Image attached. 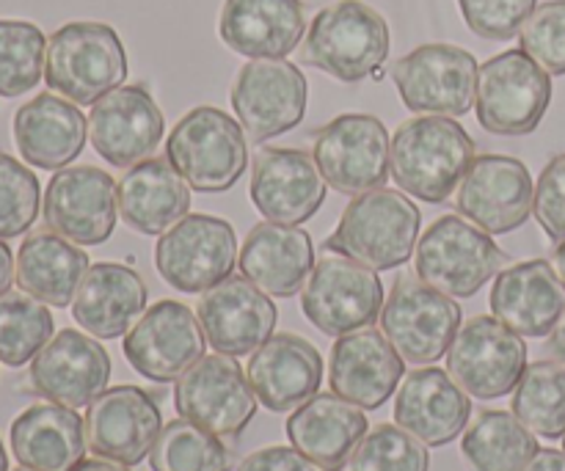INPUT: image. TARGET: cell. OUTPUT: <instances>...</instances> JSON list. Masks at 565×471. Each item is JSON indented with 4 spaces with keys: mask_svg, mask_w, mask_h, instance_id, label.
Segmentation results:
<instances>
[{
    "mask_svg": "<svg viewBox=\"0 0 565 471\" xmlns=\"http://www.w3.org/2000/svg\"><path fill=\"white\" fill-rule=\"evenodd\" d=\"M475 160V141L450 116H414L390 141V174L401 191L441 204L461 185Z\"/></svg>",
    "mask_w": 565,
    "mask_h": 471,
    "instance_id": "cell-1",
    "label": "cell"
},
{
    "mask_svg": "<svg viewBox=\"0 0 565 471\" xmlns=\"http://www.w3.org/2000/svg\"><path fill=\"white\" fill-rule=\"evenodd\" d=\"M419 226L423 215L412 199L379 188L348 204L337 229L323 240V248L373 270H395L412 259Z\"/></svg>",
    "mask_w": 565,
    "mask_h": 471,
    "instance_id": "cell-2",
    "label": "cell"
},
{
    "mask_svg": "<svg viewBox=\"0 0 565 471\" xmlns=\"http://www.w3.org/2000/svg\"><path fill=\"white\" fill-rule=\"evenodd\" d=\"M301 58L342 83L381 77L390 58V25L364 0H337L315 14Z\"/></svg>",
    "mask_w": 565,
    "mask_h": 471,
    "instance_id": "cell-3",
    "label": "cell"
},
{
    "mask_svg": "<svg viewBox=\"0 0 565 471\" xmlns=\"http://www.w3.org/2000/svg\"><path fill=\"white\" fill-rule=\"evenodd\" d=\"M127 53L105 22H66L50 36L44 81L75 105H94L127 81Z\"/></svg>",
    "mask_w": 565,
    "mask_h": 471,
    "instance_id": "cell-4",
    "label": "cell"
},
{
    "mask_svg": "<svg viewBox=\"0 0 565 471\" xmlns=\"http://www.w3.org/2000/svg\"><path fill=\"white\" fill-rule=\"evenodd\" d=\"M241 121L213 105L188 110L166 141V160L199 193L235 188L248 165V147Z\"/></svg>",
    "mask_w": 565,
    "mask_h": 471,
    "instance_id": "cell-5",
    "label": "cell"
},
{
    "mask_svg": "<svg viewBox=\"0 0 565 471\" xmlns=\"http://www.w3.org/2000/svg\"><path fill=\"white\" fill-rule=\"evenodd\" d=\"M511 257L486 235L480 226L467 224L458 215L434 221L417 246L414 270L425 285L450 298H472L489 285Z\"/></svg>",
    "mask_w": 565,
    "mask_h": 471,
    "instance_id": "cell-6",
    "label": "cell"
},
{
    "mask_svg": "<svg viewBox=\"0 0 565 471\" xmlns=\"http://www.w3.org/2000/svg\"><path fill=\"white\" fill-rule=\"evenodd\" d=\"M552 103V75L522 47L505 50L478 72V121L491 136H530Z\"/></svg>",
    "mask_w": 565,
    "mask_h": 471,
    "instance_id": "cell-7",
    "label": "cell"
},
{
    "mask_svg": "<svg viewBox=\"0 0 565 471\" xmlns=\"http://www.w3.org/2000/svg\"><path fill=\"white\" fill-rule=\"evenodd\" d=\"M461 314L450 296L425 285L419 276H401L381 309V329L403 362L425 367L447 356L461 331Z\"/></svg>",
    "mask_w": 565,
    "mask_h": 471,
    "instance_id": "cell-8",
    "label": "cell"
},
{
    "mask_svg": "<svg viewBox=\"0 0 565 471\" xmlns=\"http://www.w3.org/2000/svg\"><path fill=\"white\" fill-rule=\"evenodd\" d=\"M390 141L379 116L342 114L312 132V158L326 185L345 196H362L384 188Z\"/></svg>",
    "mask_w": 565,
    "mask_h": 471,
    "instance_id": "cell-9",
    "label": "cell"
},
{
    "mask_svg": "<svg viewBox=\"0 0 565 471\" xmlns=\"http://www.w3.org/2000/svg\"><path fill=\"white\" fill-rule=\"evenodd\" d=\"M237 265V235L215 215H185L154 246V268L174 290L196 296L226 281Z\"/></svg>",
    "mask_w": 565,
    "mask_h": 471,
    "instance_id": "cell-10",
    "label": "cell"
},
{
    "mask_svg": "<svg viewBox=\"0 0 565 471\" xmlns=\"http://www.w3.org/2000/svg\"><path fill=\"white\" fill-rule=\"evenodd\" d=\"M478 58L456 44H423L395 61L392 81L414 114L467 116L478 97Z\"/></svg>",
    "mask_w": 565,
    "mask_h": 471,
    "instance_id": "cell-11",
    "label": "cell"
},
{
    "mask_svg": "<svg viewBox=\"0 0 565 471\" xmlns=\"http://www.w3.org/2000/svg\"><path fill=\"white\" fill-rule=\"evenodd\" d=\"M301 309L309 323L326 336H345L381 318L384 285L367 265L326 254L309 274Z\"/></svg>",
    "mask_w": 565,
    "mask_h": 471,
    "instance_id": "cell-12",
    "label": "cell"
},
{
    "mask_svg": "<svg viewBox=\"0 0 565 471\" xmlns=\"http://www.w3.org/2000/svg\"><path fill=\"white\" fill-rule=\"evenodd\" d=\"M527 370V345L497 318H472L447 351V373L469 397L500 400Z\"/></svg>",
    "mask_w": 565,
    "mask_h": 471,
    "instance_id": "cell-13",
    "label": "cell"
},
{
    "mask_svg": "<svg viewBox=\"0 0 565 471\" xmlns=\"http://www.w3.org/2000/svg\"><path fill=\"white\" fill-rule=\"evenodd\" d=\"M230 99L243 130L263 143L301 125L309 83L287 58H254L237 72Z\"/></svg>",
    "mask_w": 565,
    "mask_h": 471,
    "instance_id": "cell-14",
    "label": "cell"
},
{
    "mask_svg": "<svg viewBox=\"0 0 565 471\" xmlns=\"http://www.w3.org/2000/svg\"><path fill=\"white\" fill-rule=\"evenodd\" d=\"M257 403L248 375L235 356L224 353L199 358L174 386L177 414L221 439L241 436L257 414Z\"/></svg>",
    "mask_w": 565,
    "mask_h": 471,
    "instance_id": "cell-15",
    "label": "cell"
},
{
    "mask_svg": "<svg viewBox=\"0 0 565 471\" xmlns=\"http://www.w3.org/2000/svg\"><path fill=\"white\" fill-rule=\"evenodd\" d=\"M204 347L207 336L199 314L180 301H158L125 336L130 367L158 384L180 381L199 358H204Z\"/></svg>",
    "mask_w": 565,
    "mask_h": 471,
    "instance_id": "cell-16",
    "label": "cell"
},
{
    "mask_svg": "<svg viewBox=\"0 0 565 471\" xmlns=\"http://www.w3.org/2000/svg\"><path fill=\"white\" fill-rule=\"evenodd\" d=\"M535 182L527 165L511 154H480L458 185V213L486 235H508L527 224Z\"/></svg>",
    "mask_w": 565,
    "mask_h": 471,
    "instance_id": "cell-17",
    "label": "cell"
},
{
    "mask_svg": "<svg viewBox=\"0 0 565 471\" xmlns=\"http://www.w3.org/2000/svg\"><path fill=\"white\" fill-rule=\"evenodd\" d=\"M44 224L75 246H99L116 229V180L97 165H72L53 174L44 191Z\"/></svg>",
    "mask_w": 565,
    "mask_h": 471,
    "instance_id": "cell-18",
    "label": "cell"
},
{
    "mask_svg": "<svg viewBox=\"0 0 565 471\" xmlns=\"http://www.w3.org/2000/svg\"><path fill=\"white\" fill-rule=\"evenodd\" d=\"M88 450L121 467H138L152 452L163 417L158 403L141 386L105 389L86 411Z\"/></svg>",
    "mask_w": 565,
    "mask_h": 471,
    "instance_id": "cell-19",
    "label": "cell"
},
{
    "mask_svg": "<svg viewBox=\"0 0 565 471\" xmlns=\"http://www.w3.org/2000/svg\"><path fill=\"white\" fill-rule=\"evenodd\" d=\"M163 110L147 86H119L92 105L88 138L103 160L116 169H130L152 158L163 138Z\"/></svg>",
    "mask_w": 565,
    "mask_h": 471,
    "instance_id": "cell-20",
    "label": "cell"
},
{
    "mask_svg": "<svg viewBox=\"0 0 565 471\" xmlns=\"http://www.w3.org/2000/svg\"><path fill=\"white\" fill-rule=\"evenodd\" d=\"M252 202L274 224L298 226L326 202V180L303 149L263 147L252 160Z\"/></svg>",
    "mask_w": 565,
    "mask_h": 471,
    "instance_id": "cell-21",
    "label": "cell"
},
{
    "mask_svg": "<svg viewBox=\"0 0 565 471\" xmlns=\"http://www.w3.org/2000/svg\"><path fill=\"white\" fill-rule=\"evenodd\" d=\"M110 381V356L97 340L64 329L31 362V386L44 400L66 408L92 406Z\"/></svg>",
    "mask_w": 565,
    "mask_h": 471,
    "instance_id": "cell-22",
    "label": "cell"
},
{
    "mask_svg": "<svg viewBox=\"0 0 565 471\" xmlns=\"http://www.w3.org/2000/svg\"><path fill=\"white\" fill-rule=\"evenodd\" d=\"M196 314L207 342L224 356H248L257 351L274 336L279 318L274 301L243 276H230L202 292Z\"/></svg>",
    "mask_w": 565,
    "mask_h": 471,
    "instance_id": "cell-23",
    "label": "cell"
},
{
    "mask_svg": "<svg viewBox=\"0 0 565 471\" xmlns=\"http://www.w3.org/2000/svg\"><path fill=\"white\" fill-rule=\"evenodd\" d=\"M403 375V356L392 347L386 334L375 331L373 325L351 331L334 342L329 370L331 392L353 406L367 411L381 408L395 395Z\"/></svg>",
    "mask_w": 565,
    "mask_h": 471,
    "instance_id": "cell-24",
    "label": "cell"
},
{
    "mask_svg": "<svg viewBox=\"0 0 565 471\" xmlns=\"http://www.w3.org/2000/svg\"><path fill=\"white\" fill-rule=\"evenodd\" d=\"M248 384L268 411L285 414L318 395L323 356L298 334H276L248 358Z\"/></svg>",
    "mask_w": 565,
    "mask_h": 471,
    "instance_id": "cell-25",
    "label": "cell"
},
{
    "mask_svg": "<svg viewBox=\"0 0 565 471\" xmlns=\"http://www.w3.org/2000/svg\"><path fill=\"white\" fill-rule=\"evenodd\" d=\"M469 417V395L439 367H417L408 373L395 397V425L417 436L425 447L456 441Z\"/></svg>",
    "mask_w": 565,
    "mask_h": 471,
    "instance_id": "cell-26",
    "label": "cell"
},
{
    "mask_svg": "<svg viewBox=\"0 0 565 471\" xmlns=\"http://www.w3.org/2000/svg\"><path fill=\"white\" fill-rule=\"evenodd\" d=\"M565 312V287L546 259L508 265L491 290V314L519 336H550Z\"/></svg>",
    "mask_w": 565,
    "mask_h": 471,
    "instance_id": "cell-27",
    "label": "cell"
},
{
    "mask_svg": "<svg viewBox=\"0 0 565 471\" xmlns=\"http://www.w3.org/2000/svg\"><path fill=\"white\" fill-rule=\"evenodd\" d=\"M218 36L246 58H287L307 36L301 0H226Z\"/></svg>",
    "mask_w": 565,
    "mask_h": 471,
    "instance_id": "cell-28",
    "label": "cell"
},
{
    "mask_svg": "<svg viewBox=\"0 0 565 471\" xmlns=\"http://www.w3.org/2000/svg\"><path fill=\"white\" fill-rule=\"evenodd\" d=\"M367 436V417L340 395H315L287 419V439L323 471H342L359 441Z\"/></svg>",
    "mask_w": 565,
    "mask_h": 471,
    "instance_id": "cell-29",
    "label": "cell"
},
{
    "mask_svg": "<svg viewBox=\"0 0 565 471\" xmlns=\"http://www.w3.org/2000/svg\"><path fill=\"white\" fill-rule=\"evenodd\" d=\"M315 268L312 237L298 226L259 224L241 248V276L276 298H292L303 290Z\"/></svg>",
    "mask_w": 565,
    "mask_h": 471,
    "instance_id": "cell-30",
    "label": "cell"
},
{
    "mask_svg": "<svg viewBox=\"0 0 565 471\" xmlns=\"http://www.w3.org/2000/svg\"><path fill=\"white\" fill-rule=\"evenodd\" d=\"M147 285L132 268L97 263L86 270L72 301V318L86 334L116 340L130 331L132 320L147 309Z\"/></svg>",
    "mask_w": 565,
    "mask_h": 471,
    "instance_id": "cell-31",
    "label": "cell"
},
{
    "mask_svg": "<svg viewBox=\"0 0 565 471\" xmlns=\"http://www.w3.org/2000/svg\"><path fill=\"white\" fill-rule=\"evenodd\" d=\"M119 215L141 235H163L191 210V188L166 158L130 165L116 182Z\"/></svg>",
    "mask_w": 565,
    "mask_h": 471,
    "instance_id": "cell-32",
    "label": "cell"
},
{
    "mask_svg": "<svg viewBox=\"0 0 565 471\" xmlns=\"http://www.w3.org/2000/svg\"><path fill=\"white\" fill-rule=\"evenodd\" d=\"M14 143L36 169H66L86 147V116L70 99L39 94L14 114Z\"/></svg>",
    "mask_w": 565,
    "mask_h": 471,
    "instance_id": "cell-33",
    "label": "cell"
},
{
    "mask_svg": "<svg viewBox=\"0 0 565 471\" xmlns=\"http://www.w3.org/2000/svg\"><path fill=\"white\" fill-rule=\"evenodd\" d=\"M86 422L75 408L39 403L11 425V452L20 467L36 471H75L86 456Z\"/></svg>",
    "mask_w": 565,
    "mask_h": 471,
    "instance_id": "cell-34",
    "label": "cell"
},
{
    "mask_svg": "<svg viewBox=\"0 0 565 471\" xmlns=\"http://www.w3.org/2000/svg\"><path fill=\"white\" fill-rule=\"evenodd\" d=\"M88 257L55 232H33L17 254V285L47 307L64 309L75 301Z\"/></svg>",
    "mask_w": 565,
    "mask_h": 471,
    "instance_id": "cell-35",
    "label": "cell"
},
{
    "mask_svg": "<svg viewBox=\"0 0 565 471\" xmlns=\"http://www.w3.org/2000/svg\"><path fill=\"white\" fill-rule=\"evenodd\" d=\"M461 450L475 471H522L539 452V441L516 414L480 411L463 433Z\"/></svg>",
    "mask_w": 565,
    "mask_h": 471,
    "instance_id": "cell-36",
    "label": "cell"
},
{
    "mask_svg": "<svg viewBox=\"0 0 565 471\" xmlns=\"http://www.w3.org/2000/svg\"><path fill=\"white\" fill-rule=\"evenodd\" d=\"M513 414L527 430L541 439L565 436V364H527L522 381L513 389Z\"/></svg>",
    "mask_w": 565,
    "mask_h": 471,
    "instance_id": "cell-37",
    "label": "cell"
},
{
    "mask_svg": "<svg viewBox=\"0 0 565 471\" xmlns=\"http://www.w3.org/2000/svg\"><path fill=\"white\" fill-rule=\"evenodd\" d=\"M149 467L152 471H230L232 452L221 436L180 417L160 430L149 452Z\"/></svg>",
    "mask_w": 565,
    "mask_h": 471,
    "instance_id": "cell-38",
    "label": "cell"
},
{
    "mask_svg": "<svg viewBox=\"0 0 565 471\" xmlns=\"http://www.w3.org/2000/svg\"><path fill=\"white\" fill-rule=\"evenodd\" d=\"M53 314L47 303L28 292L0 296V364L22 367L53 340Z\"/></svg>",
    "mask_w": 565,
    "mask_h": 471,
    "instance_id": "cell-39",
    "label": "cell"
},
{
    "mask_svg": "<svg viewBox=\"0 0 565 471\" xmlns=\"http://www.w3.org/2000/svg\"><path fill=\"white\" fill-rule=\"evenodd\" d=\"M47 58L42 28L25 20H0V97H20L39 86Z\"/></svg>",
    "mask_w": 565,
    "mask_h": 471,
    "instance_id": "cell-40",
    "label": "cell"
},
{
    "mask_svg": "<svg viewBox=\"0 0 565 471\" xmlns=\"http://www.w3.org/2000/svg\"><path fill=\"white\" fill-rule=\"evenodd\" d=\"M351 471H428V447L401 425H379L367 430L351 458Z\"/></svg>",
    "mask_w": 565,
    "mask_h": 471,
    "instance_id": "cell-41",
    "label": "cell"
},
{
    "mask_svg": "<svg viewBox=\"0 0 565 471\" xmlns=\"http://www.w3.org/2000/svg\"><path fill=\"white\" fill-rule=\"evenodd\" d=\"M42 204L39 180L11 154H0V240L20 237L33 226Z\"/></svg>",
    "mask_w": 565,
    "mask_h": 471,
    "instance_id": "cell-42",
    "label": "cell"
},
{
    "mask_svg": "<svg viewBox=\"0 0 565 471\" xmlns=\"http://www.w3.org/2000/svg\"><path fill=\"white\" fill-rule=\"evenodd\" d=\"M519 42L550 75H565V0L535 6L519 31Z\"/></svg>",
    "mask_w": 565,
    "mask_h": 471,
    "instance_id": "cell-43",
    "label": "cell"
},
{
    "mask_svg": "<svg viewBox=\"0 0 565 471\" xmlns=\"http://www.w3.org/2000/svg\"><path fill=\"white\" fill-rule=\"evenodd\" d=\"M469 31L491 42H508L519 36L539 0H458Z\"/></svg>",
    "mask_w": 565,
    "mask_h": 471,
    "instance_id": "cell-44",
    "label": "cell"
},
{
    "mask_svg": "<svg viewBox=\"0 0 565 471\" xmlns=\"http://www.w3.org/2000/svg\"><path fill=\"white\" fill-rule=\"evenodd\" d=\"M533 213L552 243L565 240V154H555L535 182Z\"/></svg>",
    "mask_w": 565,
    "mask_h": 471,
    "instance_id": "cell-45",
    "label": "cell"
},
{
    "mask_svg": "<svg viewBox=\"0 0 565 471\" xmlns=\"http://www.w3.org/2000/svg\"><path fill=\"white\" fill-rule=\"evenodd\" d=\"M237 471H320L296 447H265L243 458Z\"/></svg>",
    "mask_w": 565,
    "mask_h": 471,
    "instance_id": "cell-46",
    "label": "cell"
},
{
    "mask_svg": "<svg viewBox=\"0 0 565 471\" xmlns=\"http://www.w3.org/2000/svg\"><path fill=\"white\" fill-rule=\"evenodd\" d=\"M522 471H565V452L561 450H539L533 461Z\"/></svg>",
    "mask_w": 565,
    "mask_h": 471,
    "instance_id": "cell-47",
    "label": "cell"
},
{
    "mask_svg": "<svg viewBox=\"0 0 565 471\" xmlns=\"http://www.w3.org/2000/svg\"><path fill=\"white\" fill-rule=\"evenodd\" d=\"M17 279L14 257H11V248L0 240V296H6L11 287V281Z\"/></svg>",
    "mask_w": 565,
    "mask_h": 471,
    "instance_id": "cell-48",
    "label": "cell"
},
{
    "mask_svg": "<svg viewBox=\"0 0 565 471\" xmlns=\"http://www.w3.org/2000/svg\"><path fill=\"white\" fill-rule=\"evenodd\" d=\"M550 353L557 358V362L565 364V312L550 334Z\"/></svg>",
    "mask_w": 565,
    "mask_h": 471,
    "instance_id": "cell-49",
    "label": "cell"
},
{
    "mask_svg": "<svg viewBox=\"0 0 565 471\" xmlns=\"http://www.w3.org/2000/svg\"><path fill=\"white\" fill-rule=\"evenodd\" d=\"M75 471H132L130 467H121V463L105 461V458H94V461L77 463Z\"/></svg>",
    "mask_w": 565,
    "mask_h": 471,
    "instance_id": "cell-50",
    "label": "cell"
},
{
    "mask_svg": "<svg viewBox=\"0 0 565 471\" xmlns=\"http://www.w3.org/2000/svg\"><path fill=\"white\" fill-rule=\"evenodd\" d=\"M555 270H557V276H561V281L565 287V240L557 243V248H555Z\"/></svg>",
    "mask_w": 565,
    "mask_h": 471,
    "instance_id": "cell-51",
    "label": "cell"
},
{
    "mask_svg": "<svg viewBox=\"0 0 565 471\" xmlns=\"http://www.w3.org/2000/svg\"><path fill=\"white\" fill-rule=\"evenodd\" d=\"M0 471H9V456H6L3 441H0Z\"/></svg>",
    "mask_w": 565,
    "mask_h": 471,
    "instance_id": "cell-52",
    "label": "cell"
},
{
    "mask_svg": "<svg viewBox=\"0 0 565 471\" xmlns=\"http://www.w3.org/2000/svg\"><path fill=\"white\" fill-rule=\"evenodd\" d=\"M14 471H36V469H28V467H20V469H14Z\"/></svg>",
    "mask_w": 565,
    "mask_h": 471,
    "instance_id": "cell-53",
    "label": "cell"
},
{
    "mask_svg": "<svg viewBox=\"0 0 565 471\" xmlns=\"http://www.w3.org/2000/svg\"><path fill=\"white\" fill-rule=\"evenodd\" d=\"M563 439H565V436H563ZM563 447H565V441H563Z\"/></svg>",
    "mask_w": 565,
    "mask_h": 471,
    "instance_id": "cell-54",
    "label": "cell"
}]
</instances>
